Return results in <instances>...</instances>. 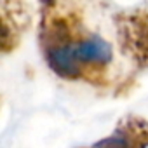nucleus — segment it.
Returning a JSON list of instances; mask_svg holds the SVG:
<instances>
[{
    "label": "nucleus",
    "mask_w": 148,
    "mask_h": 148,
    "mask_svg": "<svg viewBox=\"0 0 148 148\" xmlns=\"http://www.w3.org/2000/svg\"><path fill=\"white\" fill-rule=\"evenodd\" d=\"M122 56L139 73L148 70V4L117 11Z\"/></svg>",
    "instance_id": "obj_2"
},
{
    "label": "nucleus",
    "mask_w": 148,
    "mask_h": 148,
    "mask_svg": "<svg viewBox=\"0 0 148 148\" xmlns=\"http://www.w3.org/2000/svg\"><path fill=\"white\" fill-rule=\"evenodd\" d=\"M30 4L26 0L2 2V54L18 47L21 35L30 28Z\"/></svg>",
    "instance_id": "obj_4"
},
{
    "label": "nucleus",
    "mask_w": 148,
    "mask_h": 148,
    "mask_svg": "<svg viewBox=\"0 0 148 148\" xmlns=\"http://www.w3.org/2000/svg\"><path fill=\"white\" fill-rule=\"evenodd\" d=\"M80 148H148V120L136 113H127L108 138Z\"/></svg>",
    "instance_id": "obj_3"
},
{
    "label": "nucleus",
    "mask_w": 148,
    "mask_h": 148,
    "mask_svg": "<svg viewBox=\"0 0 148 148\" xmlns=\"http://www.w3.org/2000/svg\"><path fill=\"white\" fill-rule=\"evenodd\" d=\"M113 0H40L37 42L45 66L66 82L115 96L138 71L120 52Z\"/></svg>",
    "instance_id": "obj_1"
}]
</instances>
